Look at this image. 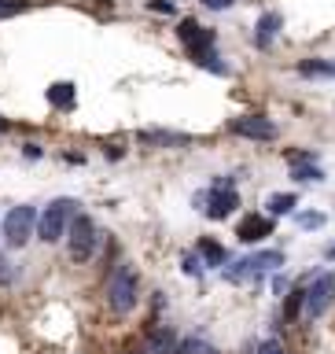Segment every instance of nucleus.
I'll use <instances>...</instances> for the list:
<instances>
[{"label":"nucleus","mask_w":335,"mask_h":354,"mask_svg":"<svg viewBox=\"0 0 335 354\" xmlns=\"http://www.w3.org/2000/svg\"><path fill=\"white\" fill-rule=\"evenodd\" d=\"M303 306H306V288H295V292L287 295V303H284V317H287V321H295Z\"/></svg>","instance_id":"20"},{"label":"nucleus","mask_w":335,"mask_h":354,"mask_svg":"<svg viewBox=\"0 0 335 354\" xmlns=\"http://www.w3.org/2000/svg\"><path fill=\"white\" fill-rule=\"evenodd\" d=\"M4 129H8V122H0V133H4Z\"/></svg>","instance_id":"30"},{"label":"nucleus","mask_w":335,"mask_h":354,"mask_svg":"<svg viewBox=\"0 0 335 354\" xmlns=\"http://www.w3.org/2000/svg\"><path fill=\"white\" fill-rule=\"evenodd\" d=\"M126 354H144V351H126Z\"/></svg>","instance_id":"32"},{"label":"nucleus","mask_w":335,"mask_h":354,"mask_svg":"<svg viewBox=\"0 0 335 354\" xmlns=\"http://www.w3.org/2000/svg\"><path fill=\"white\" fill-rule=\"evenodd\" d=\"M332 299H335V277H317V281L306 288V306H303L306 317H320L332 306Z\"/></svg>","instance_id":"8"},{"label":"nucleus","mask_w":335,"mask_h":354,"mask_svg":"<svg viewBox=\"0 0 335 354\" xmlns=\"http://www.w3.org/2000/svg\"><path fill=\"white\" fill-rule=\"evenodd\" d=\"M140 140L155 144V148H184V144H192V137H184V133H166V129H140Z\"/></svg>","instance_id":"12"},{"label":"nucleus","mask_w":335,"mask_h":354,"mask_svg":"<svg viewBox=\"0 0 335 354\" xmlns=\"http://www.w3.org/2000/svg\"><path fill=\"white\" fill-rule=\"evenodd\" d=\"M203 8H210V11H229L232 8V0H199Z\"/></svg>","instance_id":"25"},{"label":"nucleus","mask_w":335,"mask_h":354,"mask_svg":"<svg viewBox=\"0 0 335 354\" xmlns=\"http://www.w3.org/2000/svg\"><path fill=\"white\" fill-rule=\"evenodd\" d=\"M276 33H280V15H276V11H265V15L258 19V26H254V44L265 52L276 41Z\"/></svg>","instance_id":"11"},{"label":"nucleus","mask_w":335,"mask_h":354,"mask_svg":"<svg viewBox=\"0 0 335 354\" xmlns=\"http://www.w3.org/2000/svg\"><path fill=\"white\" fill-rule=\"evenodd\" d=\"M107 306L115 314H129L137 306V270L129 262H118L115 273L107 277Z\"/></svg>","instance_id":"2"},{"label":"nucleus","mask_w":335,"mask_h":354,"mask_svg":"<svg viewBox=\"0 0 335 354\" xmlns=\"http://www.w3.org/2000/svg\"><path fill=\"white\" fill-rule=\"evenodd\" d=\"M33 225H37V210L33 207H11L4 214V243L8 248H26L33 236Z\"/></svg>","instance_id":"4"},{"label":"nucleus","mask_w":335,"mask_h":354,"mask_svg":"<svg viewBox=\"0 0 335 354\" xmlns=\"http://www.w3.org/2000/svg\"><path fill=\"white\" fill-rule=\"evenodd\" d=\"M328 254H332V259H335V248H328Z\"/></svg>","instance_id":"31"},{"label":"nucleus","mask_w":335,"mask_h":354,"mask_svg":"<svg viewBox=\"0 0 335 354\" xmlns=\"http://www.w3.org/2000/svg\"><path fill=\"white\" fill-rule=\"evenodd\" d=\"M48 104L52 107H74V85L70 82H55L48 88Z\"/></svg>","instance_id":"15"},{"label":"nucleus","mask_w":335,"mask_h":354,"mask_svg":"<svg viewBox=\"0 0 335 354\" xmlns=\"http://www.w3.org/2000/svg\"><path fill=\"white\" fill-rule=\"evenodd\" d=\"M199 254H203L207 266H225V259H229L225 248H221L218 240H203V243H199Z\"/></svg>","instance_id":"16"},{"label":"nucleus","mask_w":335,"mask_h":354,"mask_svg":"<svg viewBox=\"0 0 335 354\" xmlns=\"http://www.w3.org/2000/svg\"><path fill=\"white\" fill-rule=\"evenodd\" d=\"M258 354H287V351H284L280 339H265L262 347H258Z\"/></svg>","instance_id":"23"},{"label":"nucleus","mask_w":335,"mask_h":354,"mask_svg":"<svg viewBox=\"0 0 335 354\" xmlns=\"http://www.w3.org/2000/svg\"><path fill=\"white\" fill-rule=\"evenodd\" d=\"M320 221H325L320 214H303V225H309V229H314V225H320Z\"/></svg>","instance_id":"29"},{"label":"nucleus","mask_w":335,"mask_h":354,"mask_svg":"<svg viewBox=\"0 0 335 354\" xmlns=\"http://www.w3.org/2000/svg\"><path fill=\"white\" fill-rule=\"evenodd\" d=\"M184 270L192 273V277L199 273V262H195V254H184Z\"/></svg>","instance_id":"27"},{"label":"nucleus","mask_w":335,"mask_h":354,"mask_svg":"<svg viewBox=\"0 0 335 354\" xmlns=\"http://www.w3.org/2000/svg\"><path fill=\"white\" fill-rule=\"evenodd\" d=\"M144 354H177V336L170 328H151L148 332V351Z\"/></svg>","instance_id":"13"},{"label":"nucleus","mask_w":335,"mask_h":354,"mask_svg":"<svg viewBox=\"0 0 335 354\" xmlns=\"http://www.w3.org/2000/svg\"><path fill=\"white\" fill-rule=\"evenodd\" d=\"M195 203H207L203 210L210 218H229L232 210L240 207V196H236V188H232V177H218V181L210 185V192L199 196Z\"/></svg>","instance_id":"5"},{"label":"nucleus","mask_w":335,"mask_h":354,"mask_svg":"<svg viewBox=\"0 0 335 354\" xmlns=\"http://www.w3.org/2000/svg\"><path fill=\"white\" fill-rule=\"evenodd\" d=\"M148 8H155V11H162V15H173V4H170V0H148Z\"/></svg>","instance_id":"24"},{"label":"nucleus","mask_w":335,"mask_h":354,"mask_svg":"<svg viewBox=\"0 0 335 354\" xmlns=\"http://www.w3.org/2000/svg\"><path fill=\"white\" fill-rule=\"evenodd\" d=\"M303 77H335V59H303L298 63Z\"/></svg>","instance_id":"14"},{"label":"nucleus","mask_w":335,"mask_h":354,"mask_svg":"<svg viewBox=\"0 0 335 354\" xmlns=\"http://www.w3.org/2000/svg\"><path fill=\"white\" fill-rule=\"evenodd\" d=\"M177 37H181V44L188 48V55H192V59H199L203 52L214 48V30H203L195 19H181V26H177Z\"/></svg>","instance_id":"6"},{"label":"nucleus","mask_w":335,"mask_h":354,"mask_svg":"<svg viewBox=\"0 0 335 354\" xmlns=\"http://www.w3.org/2000/svg\"><path fill=\"white\" fill-rule=\"evenodd\" d=\"M291 177H295V181H320V177H325V170H320L317 162H295Z\"/></svg>","instance_id":"19"},{"label":"nucleus","mask_w":335,"mask_h":354,"mask_svg":"<svg viewBox=\"0 0 335 354\" xmlns=\"http://www.w3.org/2000/svg\"><path fill=\"white\" fill-rule=\"evenodd\" d=\"M195 63L203 66V71H214V74H221V77L229 74V63H221V55H214V48H210V52H203Z\"/></svg>","instance_id":"21"},{"label":"nucleus","mask_w":335,"mask_h":354,"mask_svg":"<svg viewBox=\"0 0 335 354\" xmlns=\"http://www.w3.org/2000/svg\"><path fill=\"white\" fill-rule=\"evenodd\" d=\"M22 155H26V159H41V148H37V144H26V148H22Z\"/></svg>","instance_id":"28"},{"label":"nucleus","mask_w":335,"mask_h":354,"mask_svg":"<svg viewBox=\"0 0 335 354\" xmlns=\"http://www.w3.org/2000/svg\"><path fill=\"white\" fill-rule=\"evenodd\" d=\"M276 266H284V254H280V251H265V254H254V259H240L236 266H229L225 277H229V281H247V277L262 273V270H276Z\"/></svg>","instance_id":"7"},{"label":"nucleus","mask_w":335,"mask_h":354,"mask_svg":"<svg viewBox=\"0 0 335 354\" xmlns=\"http://www.w3.org/2000/svg\"><path fill=\"white\" fill-rule=\"evenodd\" d=\"M74 214H77V199H70V196L52 199V203L41 210V218H37V236L44 243H59L66 236V229H70Z\"/></svg>","instance_id":"1"},{"label":"nucleus","mask_w":335,"mask_h":354,"mask_svg":"<svg viewBox=\"0 0 335 354\" xmlns=\"http://www.w3.org/2000/svg\"><path fill=\"white\" fill-rule=\"evenodd\" d=\"M22 8H26L22 0H0V19H8V15H19Z\"/></svg>","instance_id":"22"},{"label":"nucleus","mask_w":335,"mask_h":354,"mask_svg":"<svg viewBox=\"0 0 335 354\" xmlns=\"http://www.w3.org/2000/svg\"><path fill=\"white\" fill-rule=\"evenodd\" d=\"M229 129L236 133V137H247V140H269V137H276V126H273L269 118H262V115L232 118V122H229Z\"/></svg>","instance_id":"9"},{"label":"nucleus","mask_w":335,"mask_h":354,"mask_svg":"<svg viewBox=\"0 0 335 354\" xmlns=\"http://www.w3.org/2000/svg\"><path fill=\"white\" fill-rule=\"evenodd\" d=\"M236 236L243 243H258L265 236H273V218H265V214H243L240 225H236Z\"/></svg>","instance_id":"10"},{"label":"nucleus","mask_w":335,"mask_h":354,"mask_svg":"<svg viewBox=\"0 0 335 354\" xmlns=\"http://www.w3.org/2000/svg\"><path fill=\"white\" fill-rule=\"evenodd\" d=\"M11 277H15V273H11V262L0 259V284H11Z\"/></svg>","instance_id":"26"},{"label":"nucleus","mask_w":335,"mask_h":354,"mask_svg":"<svg viewBox=\"0 0 335 354\" xmlns=\"http://www.w3.org/2000/svg\"><path fill=\"white\" fill-rule=\"evenodd\" d=\"M177 354H218V351L210 347L207 339H199V336H192V339H181V343H177Z\"/></svg>","instance_id":"18"},{"label":"nucleus","mask_w":335,"mask_h":354,"mask_svg":"<svg viewBox=\"0 0 335 354\" xmlns=\"http://www.w3.org/2000/svg\"><path fill=\"white\" fill-rule=\"evenodd\" d=\"M298 203V199L291 196V192H276V196H269V214H291V207Z\"/></svg>","instance_id":"17"},{"label":"nucleus","mask_w":335,"mask_h":354,"mask_svg":"<svg viewBox=\"0 0 335 354\" xmlns=\"http://www.w3.org/2000/svg\"><path fill=\"white\" fill-rule=\"evenodd\" d=\"M66 248H70L74 262H88L99 248V229L88 214H74L70 229H66Z\"/></svg>","instance_id":"3"}]
</instances>
